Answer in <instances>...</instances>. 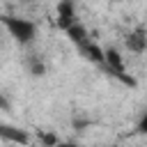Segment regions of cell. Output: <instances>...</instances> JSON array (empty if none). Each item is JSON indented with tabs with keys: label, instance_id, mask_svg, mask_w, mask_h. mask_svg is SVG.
Returning a JSON list of instances; mask_svg holds the SVG:
<instances>
[{
	"label": "cell",
	"instance_id": "obj_1",
	"mask_svg": "<svg viewBox=\"0 0 147 147\" xmlns=\"http://www.w3.org/2000/svg\"><path fill=\"white\" fill-rule=\"evenodd\" d=\"M0 28H5L18 46H32L39 34L37 23L25 16H0Z\"/></svg>",
	"mask_w": 147,
	"mask_h": 147
},
{
	"label": "cell",
	"instance_id": "obj_2",
	"mask_svg": "<svg viewBox=\"0 0 147 147\" xmlns=\"http://www.w3.org/2000/svg\"><path fill=\"white\" fill-rule=\"evenodd\" d=\"M103 64L110 69V74H115L117 78L126 80V83H133L129 76H126V64H124V55L117 51V48H103Z\"/></svg>",
	"mask_w": 147,
	"mask_h": 147
},
{
	"label": "cell",
	"instance_id": "obj_3",
	"mask_svg": "<svg viewBox=\"0 0 147 147\" xmlns=\"http://www.w3.org/2000/svg\"><path fill=\"white\" fill-rule=\"evenodd\" d=\"M23 67H25V71H28L30 76H34V78H44V76L48 74V64H46L44 55H41V53H34V51H28V53H25Z\"/></svg>",
	"mask_w": 147,
	"mask_h": 147
},
{
	"label": "cell",
	"instance_id": "obj_4",
	"mask_svg": "<svg viewBox=\"0 0 147 147\" xmlns=\"http://www.w3.org/2000/svg\"><path fill=\"white\" fill-rule=\"evenodd\" d=\"M124 44H126V48H129L131 53L142 55V53L147 51V32H145V28H142V25H138L136 30H131V32L126 34Z\"/></svg>",
	"mask_w": 147,
	"mask_h": 147
},
{
	"label": "cell",
	"instance_id": "obj_5",
	"mask_svg": "<svg viewBox=\"0 0 147 147\" xmlns=\"http://www.w3.org/2000/svg\"><path fill=\"white\" fill-rule=\"evenodd\" d=\"M55 14H57L55 21H57V25H60L62 30H69L74 23H78L74 2H57V5H55Z\"/></svg>",
	"mask_w": 147,
	"mask_h": 147
},
{
	"label": "cell",
	"instance_id": "obj_6",
	"mask_svg": "<svg viewBox=\"0 0 147 147\" xmlns=\"http://www.w3.org/2000/svg\"><path fill=\"white\" fill-rule=\"evenodd\" d=\"M85 57H90V60H94V62H99V64H103V48L90 37V39H85L80 46H76Z\"/></svg>",
	"mask_w": 147,
	"mask_h": 147
},
{
	"label": "cell",
	"instance_id": "obj_7",
	"mask_svg": "<svg viewBox=\"0 0 147 147\" xmlns=\"http://www.w3.org/2000/svg\"><path fill=\"white\" fill-rule=\"evenodd\" d=\"M0 138L11 140V142H16V145H28V140H30V136H28L23 129L7 126V124H0Z\"/></svg>",
	"mask_w": 147,
	"mask_h": 147
},
{
	"label": "cell",
	"instance_id": "obj_8",
	"mask_svg": "<svg viewBox=\"0 0 147 147\" xmlns=\"http://www.w3.org/2000/svg\"><path fill=\"white\" fill-rule=\"evenodd\" d=\"M53 147H80V145H76V142H55Z\"/></svg>",
	"mask_w": 147,
	"mask_h": 147
},
{
	"label": "cell",
	"instance_id": "obj_9",
	"mask_svg": "<svg viewBox=\"0 0 147 147\" xmlns=\"http://www.w3.org/2000/svg\"><path fill=\"white\" fill-rule=\"evenodd\" d=\"M0 32H2V28H0Z\"/></svg>",
	"mask_w": 147,
	"mask_h": 147
}]
</instances>
